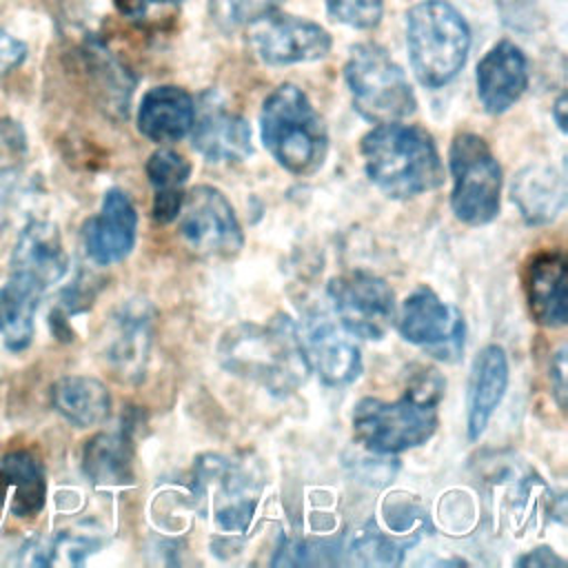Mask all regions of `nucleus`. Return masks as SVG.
I'll list each match as a JSON object with an SVG mask.
<instances>
[{
  "instance_id": "nucleus-1",
  "label": "nucleus",
  "mask_w": 568,
  "mask_h": 568,
  "mask_svg": "<svg viewBox=\"0 0 568 568\" xmlns=\"http://www.w3.org/2000/svg\"><path fill=\"white\" fill-rule=\"evenodd\" d=\"M444 379L433 368H422L402 397L386 402L364 397L353 408V433L359 444L377 455H395L426 444L439 424Z\"/></svg>"
},
{
  "instance_id": "nucleus-2",
  "label": "nucleus",
  "mask_w": 568,
  "mask_h": 568,
  "mask_svg": "<svg viewBox=\"0 0 568 568\" xmlns=\"http://www.w3.org/2000/svg\"><path fill=\"white\" fill-rule=\"evenodd\" d=\"M220 362L233 375L262 384L273 395H288L308 377V359L293 320L277 313L268 324H240L224 333Z\"/></svg>"
},
{
  "instance_id": "nucleus-3",
  "label": "nucleus",
  "mask_w": 568,
  "mask_h": 568,
  "mask_svg": "<svg viewBox=\"0 0 568 568\" xmlns=\"http://www.w3.org/2000/svg\"><path fill=\"white\" fill-rule=\"evenodd\" d=\"M368 180L393 200L428 193L444 182V166L430 133L415 124L373 126L359 144Z\"/></svg>"
},
{
  "instance_id": "nucleus-4",
  "label": "nucleus",
  "mask_w": 568,
  "mask_h": 568,
  "mask_svg": "<svg viewBox=\"0 0 568 568\" xmlns=\"http://www.w3.org/2000/svg\"><path fill=\"white\" fill-rule=\"evenodd\" d=\"M260 135L273 160L293 175H311L324 164L328 149L324 122L295 84H280L264 100Z\"/></svg>"
},
{
  "instance_id": "nucleus-5",
  "label": "nucleus",
  "mask_w": 568,
  "mask_h": 568,
  "mask_svg": "<svg viewBox=\"0 0 568 568\" xmlns=\"http://www.w3.org/2000/svg\"><path fill=\"white\" fill-rule=\"evenodd\" d=\"M406 47L417 80L439 89L464 69L470 29L450 2L424 0L406 16Z\"/></svg>"
},
{
  "instance_id": "nucleus-6",
  "label": "nucleus",
  "mask_w": 568,
  "mask_h": 568,
  "mask_svg": "<svg viewBox=\"0 0 568 568\" xmlns=\"http://www.w3.org/2000/svg\"><path fill=\"white\" fill-rule=\"evenodd\" d=\"M344 78L357 113L373 122H399L408 118L415 106V93L402 67L388 51L375 42L357 44L344 67Z\"/></svg>"
},
{
  "instance_id": "nucleus-7",
  "label": "nucleus",
  "mask_w": 568,
  "mask_h": 568,
  "mask_svg": "<svg viewBox=\"0 0 568 568\" xmlns=\"http://www.w3.org/2000/svg\"><path fill=\"white\" fill-rule=\"evenodd\" d=\"M453 175L450 209L455 217L470 226H481L499 213L501 166L484 138L475 133L455 135L448 151Z\"/></svg>"
},
{
  "instance_id": "nucleus-8",
  "label": "nucleus",
  "mask_w": 568,
  "mask_h": 568,
  "mask_svg": "<svg viewBox=\"0 0 568 568\" xmlns=\"http://www.w3.org/2000/svg\"><path fill=\"white\" fill-rule=\"evenodd\" d=\"M180 217V235L200 257L229 260L244 244L242 226L226 195L209 184H200L184 193Z\"/></svg>"
},
{
  "instance_id": "nucleus-9",
  "label": "nucleus",
  "mask_w": 568,
  "mask_h": 568,
  "mask_svg": "<svg viewBox=\"0 0 568 568\" xmlns=\"http://www.w3.org/2000/svg\"><path fill=\"white\" fill-rule=\"evenodd\" d=\"M328 297L342 328L359 339H382L395 317L393 288L371 271H351L328 282Z\"/></svg>"
},
{
  "instance_id": "nucleus-10",
  "label": "nucleus",
  "mask_w": 568,
  "mask_h": 568,
  "mask_svg": "<svg viewBox=\"0 0 568 568\" xmlns=\"http://www.w3.org/2000/svg\"><path fill=\"white\" fill-rule=\"evenodd\" d=\"M397 331L408 344L442 362H455L464 351V315L428 286H417L402 302Z\"/></svg>"
},
{
  "instance_id": "nucleus-11",
  "label": "nucleus",
  "mask_w": 568,
  "mask_h": 568,
  "mask_svg": "<svg viewBox=\"0 0 568 568\" xmlns=\"http://www.w3.org/2000/svg\"><path fill=\"white\" fill-rule=\"evenodd\" d=\"M251 47L262 62L284 67L324 58L331 51V36L311 20L271 13L251 24Z\"/></svg>"
},
{
  "instance_id": "nucleus-12",
  "label": "nucleus",
  "mask_w": 568,
  "mask_h": 568,
  "mask_svg": "<svg viewBox=\"0 0 568 568\" xmlns=\"http://www.w3.org/2000/svg\"><path fill=\"white\" fill-rule=\"evenodd\" d=\"M138 233V213L131 197L122 189H111L104 193L98 215H93L82 231L87 255L100 264L109 266L122 262Z\"/></svg>"
},
{
  "instance_id": "nucleus-13",
  "label": "nucleus",
  "mask_w": 568,
  "mask_h": 568,
  "mask_svg": "<svg viewBox=\"0 0 568 568\" xmlns=\"http://www.w3.org/2000/svg\"><path fill=\"white\" fill-rule=\"evenodd\" d=\"M326 315H311L300 331L308 366L326 386L351 384L362 373L359 348Z\"/></svg>"
},
{
  "instance_id": "nucleus-14",
  "label": "nucleus",
  "mask_w": 568,
  "mask_h": 568,
  "mask_svg": "<svg viewBox=\"0 0 568 568\" xmlns=\"http://www.w3.org/2000/svg\"><path fill=\"white\" fill-rule=\"evenodd\" d=\"M193 149L209 162H242L251 155L248 122L206 95L193 120Z\"/></svg>"
},
{
  "instance_id": "nucleus-15",
  "label": "nucleus",
  "mask_w": 568,
  "mask_h": 568,
  "mask_svg": "<svg viewBox=\"0 0 568 568\" xmlns=\"http://www.w3.org/2000/svg\"><path fill=\"white\" fill-rule=\"evenodd\" d=\"M528 87V60L524 51L501 40L477 64V98L481 106L499 115L508 111Z\"/></svg>"
},
{
  "instance_id": "nucleus-16",
  "label": "nucleus",
  "mask_w": 568,
  "mask_h": 568,
  "mask_svg": "<svg viewBox=\"0 0 568 568\" xmlns=\"http://www.w3.org/2000/svg\"><path fill=\"white\" fill-rule=\"evenodd\" d=\"M526 297L535 322L559 328L568 322V266L559 251L537 255L526 273Z\"/></svg>"
},
{
  "instance_id": "nucleus-17",
  "label": "nucleus",
  "mask_w": 568,
  "mask_h": 568,
  "mask_svg": "<svg viewBox=\"0 0 568 568\" xmlns=\"http://www.w3.org/2000/svg\"><path fill=\"white\" fill-rule=\"evenodd\" d=\"M195 120V102L182 87L164 84L144 93L138 109V129L155 144L182 140Z\"/></svg>"
},
{
  "instance_id": "nucleus-18",
  "label": "nucleus",
  "mask_w": 568,
  "mask_h": 568,
  "mask_svg": "<svg viewBox=\"0 0 568 568\" xmlns=\"http://www.w3.org/2000/svg\"><path fill=\"white\" fill-rule=\"evenodd\" d=\"M508 386V357L499 344L484 346L470 371L468 384V437L475 442L488 426Z\"/></svg>"
},
{
  "instance_id": "nucleus-19",
  "label": "nucleus",
  "mask_w": 568,
  "mask_h": 568,
  "mask_svg": "<svg viewBox=\"0 0 568 568\" xmlns=\"http://www.w3.org/2000/svg\"><path fill=\"white\" fill-rule=\"evenodd\" d=\"M510 197L530 226H544L559 217L566 206V180L546 164L521 169L510 186Z\"/></svg>"
},
{
  "instance_id": "nucleus-20",
  "label": "nucleus",
  "mask_w": 568,
  "mask_h": 568,
  "mask_svg": "<svg viewBox=\"0 0 568 568\" xmlns=\"http://www.w3.org/2000/svg\"><path fill=\"white\" fill-rule=\"evenodd\" d=\"M151 346V313L144 302H129L113 317L106 357L122 379H138Z\"/></svg>"
},
{
  "instance_id": "nucleus-21",
  "label": "nucleus",
  "mask_w": 568,
  "mask_h": 568,
  "mask_svg": "<svg viewBox=\"0 0 568 568\" xmlns=\"http://www.w3.org/2000/svg\"><path fill=\"white\" fill-rule=\"evenodd\" d=\"M209 459V464H200V470L206 477L215 479L217 486L213 504L215 521L226 532H244L251 524L257 501L251 477H246L240 468L220 457Z\"/></svg>"
},
{
  "instance_id": "nucleus-22",
  "label": "nucleus",
  "mask_w": 568,
  "mask_h": 568,
  "mask_svg": "<svg viewBox=\"0 0 568 568\" xmlns=\"http://www.w3.org/2000/svg\"><path fill=\"white\" fill-rule=\"evenodd\" d=\"M47 291L36 277L11 271L0 288V337L9 351H24L33 337V317L42 293Z\"/></svg>"
},
{
  "instance_id": "nucleus-23",
  "label": "nucleus",
  "mask_w": 568,
  "mask_h": 568,
  "mask_svg": "<svg viewBox=\"0 0 568 568\" xmlns=\"http://www.w3.org/2000/svg\"><path fill=\"white\" fill-rule=\"evenodd\" d=\"M47 481L42 464L29 450H11L0 459V499L13 517H33L42 510Z\"/></svg>"
},
{
  "instance_id": "nucleus-24",
  "label": "nucleus",
  "mask_w": 568,
  "mask_h": 568,
  "mask_svg": "<svg viewBox=\"0 0 568 568\" xmlns=\"http://www.w3.org/2000/svg\"><path fill=\"white\" fill-rule=\"evenodd\" d=\"M51 402L55 410L78 428L98 426L111 413V395L106 386L87 375H69L58 379L51 388Z\"/></svg>"
},
{
  "instance_id": "nucleus-25",
  "label": "nucleus",
  "mask_w": 568,
  "mask_h": 568,
  "mask_svg": "<svg viewBox=\"0 0 568 568\" xmlns=\"http://www.w3.org/2000/svg\"><path fill=\"white\" fill-rule=\"evenodd\" d=\"M11 264L13 271L36 277L47 288L55 284L67 271V255L58 231L44 222L29 224L20 235Z\"/></svg>"
},
{
  "instance_id": "nucleus-26",
  "label": "nucleus",
  "mask_w": 568,
  "mask_h": 568,
  "mask_svg": "<svg viewBox=\"0 0 568 568\" xmlns=\"http://www.w3.org/2000/svg\"><path fill=\"white\" fill-rule=\"evenodd\" d=\"M191 175V164L184 155L171 149H158L146 160V178L153 186L151 215L160 224H169L178 217L184 202V184Z\"/></svg>"
},
{
  "instance_id": "nucleus-27",
  "label": "nucleus",
  "mask_w": 568,
  "mask_h": 568,
  "mask_svg": "<svg viewBox=\"0 0 568 568\" xmlns=\"http://www.w3.org/2000/svg\"><path fill=\"white\" fill-rule=\"evenodd\" d=\"M131 439L124 430L100 433L87 442L82 466L87 477L98 486H122L133 479Z\"/></svg>"
},
{
  "instance_id": "nucleus-28",
  "label": "nucleus",
  "mask_w": 568,
  "mask_h": 568,
  "mask_svg": "<svg viewBox=\"0 0 568 568\" xmlns=\"http://www.w3.org/2000/svg\"><path fill=\"white\" fill-rule=\"evenodd\" d=\"M284 0H209L211 16L226 29L253 24L280 9Z\"/></svg>"
},
{
  "instance_id": "nucleus-29",
  "label": "nucleus",
  "mask_w": 568,
  "mask_h": 568,
  "mask_svg": "<svg viewBox=\"0 0 568 568\" xmlns=\"http://www.w3.org/2000/svg\"><path fill=\"white\" fill-rule=\"evenodd\" d=\"M355 564H399V546L377 530H357L346 550Z\"/></svg>"
},
{
  "instance_id": "nucleus-30",
  "label": "nucleus",
  "mask_w": 568,
  "mask_h": 568,
  "mask_svg": "<svg viewBox=\"0 0 568 568\" xmlns=\"http://www.w3.org/2000/svg\"><path fill=\"white\" fill-rule=\"evenodd\" d=\"M326 11L353 29H373L382 20L384 0H324Z\"/></svg>"
},
{
  "instance_id": "nucleus-31",
  "label": "nucleus",
  "mask_w": 568,
  "mask_h": 568,
  "mask_svg": "<svg viewBox=\"0 0 568 568\" xmlns=\"http://www.w3.org/2000/svg\"><path fill=\"white\" fill-rule=\"evenodd\" d=\"M182 2L184 0H115V7L124 18L138 24H146L175 11Z\"/></svg>"
},
{
  "instance_id": "nucleus-32",
  "label": "nucleus",
  "mask_w": 568,
  "mask_h": 568,
  "mask_svg": "<svg viewBox=\"0 0 568 568\" xmlns=\"http://www.w3.org/2000/svg\"><path fill=\"white\" fill-rule=\"evenodd\" d=\"M566 348L561 346L552 362H550V386H552V393H555V399L559 404V408L566 406Z\"/></svg>"
},
{
  "instance_id": "nucleus-33",
  "label": "nucleus",
  "mask_w": 568,
  "mask_h": 568,
  "mask_svg": "<svg viewBox=\"0 0 568 568\" xmlns=\"http://www.w3.org/2000/svg\"><path fill=\"white\" fill-rule=\"evenodd\" d=\"M566 561L561 557H557L550 548L541 546V548H535L530 550L528 555H524L521 559H517V566H524V568H552V566H564Z\"/></svg>"
},
{
  "instance_id": "nucleus-34",
  "label": "nucleus",
  "mask_w": 568,
  "mask_h": 568,
  "mask_svg": "<svg viewBox=\"0 0 568 568\" xmlns=\"http://www.w3.org/2000/svg\"><path fill=\"white\" fill-rule=\"evenodd\" d=\"M24 58V47L11 38H0V73L9 71Z\"/></svg>"
},
{
  "instance_id": "nucleus-35",
  "label": "nucleus",
  "mask_w": 568,
  "mask_h": 568,
  "mask_svg": "<svg viewBox=\"0 0 568 568\" xmlns=\"http://www.w3.org/2000/svg\"><path fill=\"white\" fill-rule=\"evenodd\" d=\"M564 113H566V95L561 93V95L557 98L555 106H552V118H555L559 131H566V118H564Z\"/></svg>"
}]
</instances>
